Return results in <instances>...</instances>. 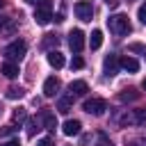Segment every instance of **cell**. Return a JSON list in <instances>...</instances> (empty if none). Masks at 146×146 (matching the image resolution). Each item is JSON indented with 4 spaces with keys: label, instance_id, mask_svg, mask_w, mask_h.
I'll return each mask as SVG.
<instances>
[{
    "label": "cell",
    "instance_id": "8",
    "mask_svg": "<svg viewBox=\"0 0 146 146\" xmlns=\"http://www.w3.org/2000/svg\"><path fill=\"white\" fill-rule=\"evenodd\" d=\"M59 87H62V82H59V78H46V82H43V94L48 96V98H52V96H57V91H59Z\"/></svg>",
    "mask_w": 146,
    "mask_h": 146
},
{
    "label": "cell",
    "instance_id": "28",
    "mask_svg": "<svg viewBox=\"0 0 146 146\" xmlns=\"http://www.w3.org/2000/svg\"><path fill=\"white\" fill-rule=\"evenodd\" d=\"M130 50H135V52H141V50H144V46H141V43H132V46H130Z\"/></svg>",
    "mask_w": 146,
    "mask_h": 146
},
{
    "label": "cell",
    "instance_id": "1",
    "mask_svg": "<svg viewBox=\"0 0 146 146\" xmlns=\"http://www.w3.org/2000/svg\"><path fill=\"white\" fill-rule=\"evenodd\" d=\"M107 27H110V32L116 34V36H123V34H128V32L132 30L125 14H114V16H110V18H107Z\"/></svg>",
    "mask_w": 146,
    "mask_h": 146
},
{
    "label": "cell",
    "instance_id": "23",
    "mask_svg": "<svg viewBox=\"0 0 146 146\" xmlns=\"http://www.w3.org/2000/svg\"><path fill=\"white\" fill-rule=\"evenodd\" d=\"M82 66H84V59H82V57H73L71 68H82Z\"/></svg>",
    "mask_w": 146,
    "mask_h": 146
},
{
    "label": "cell",
    "instance_id": "12",
    "mask_svg": "<svg viewBox=\"0 0 146 146\" xmlns=\"http://www.w3.org/2000/svg\"><path fill=\"white\" fill-rule=\"evenodd\" d=\"M48 64H50L52 68H62V66H64V55H62L59 50H50V52H48Z\"/></svg>",
    "mask_w": 146,
    "mask_h": 146
},
{
    "label": "cell",
    "instance_id": "27",
    "mask_svg": "<svg viewBox=\"0 0 146 146\" xmlns=\"http://www.w3.org/2000/svg\"><path fill=\"white\" fill-rule=\"evenodd\" d=\"M36 146H52V139L43 137V139H39V144H36Z\"/></svg>",
    "mask_w": 146,
    "mask_h": 146
},
{
    "label": "cell",
    "instance_id": "16",
    "mask_svg": "<svg viewBox=\"0 0 146 146\" xmlns=\"http://www.w3.org/2000/svg\"><path fill=\"white\" fill-rule=\"evenodd\" d=\"M132 123L135 125H146V110H132Z\"/></svg>",
    "mask_w": 146,
    "mask_h": 146
},
{
    "label": "cell",
    "instance_id": "2",
    "mask_svg": "<svg viewBox=\"0 0 146 146\" xmlns=\"http://www.w3.org/2000/svg\"><path fill=\"white\" fill-rule=\"evenodd\" d=\"M25 52H27V46H25V41H21V39L11 41V43L5 48V57H7V62H18V59L25 57Z\"/></svg>",
    "mask_w": 146,
    "mask_h": 146
},
{
    "label": "cell",
    "instance_id": "9",
    "mask_svg": "<svg viewBox=\"0 0 146 146\" xmlns=\"http://www.w3.org/2000/svg\"><path fill=\"white\" fill-rule=\"evenodd\" d=\"M103 68H105V75L107 78L116 75V71H119V57L116 55H107L105 62H103Z\"/></svg>",
    "mask_w": 146,
    "mask_h": 146
},
{
    "label": "cell",
    "instance_id": "22",
    "mask_svg": "<svg viewBox=\"0 0 146 146\" xmlns=\"http://www.w3.org/2000/svg\"><path fill=\"white\" fill-rule=\"evenodd\" d=\"M137 18H139V23H144V25H146V2H141V5H139V9H137Z\"/></svg>",
    "mask_w": 146,
    "mask_h": 146
},
{
    "label": "cell",
    "instance_id": "33",
    "mask_svg": "<svg viewBox=\"0 0 146 146\" xmlns=\"http://www.w3.org/2000/svg\"><path fill=\"white\" fill-rule=\"evenodd\" d=\"M141 89H144V91H146V78H144V80H141Z\"/></svg>",
    "mask_w": 146,
    "mask_h": 146
},
{
    "label": "cell",
    "instance_id": "18",
    "mask_svg": "<svg viewBox=\"0 0 146 146\" xmlns=\"http://www.w3.org/2000/svg\"><path fill=\"white\" fill-rule=\"evenodd\" d=\"M23 94H25V91H23V87H9V89H7V98H9V100L23 98Z\"/></svg>",
    "mask_w": 146,
    "mask_h": 146
},
{
    "label": "cell",
    "instance_id": "32",
    "mask_svg": "<svg viewBox=\"0 0 146 146\" xmlns=\"http://www.w3.org/2000/svg\"><path fill=\"white\" fill-rule=\"evenodd\" d=\"M25 2H30V5H39L41 0H25Z\"/></svg>",
    "mask_w": 146,
    "mask_h": 146
},
{
    "label": "cell",
    "instance_id": "25",
    "mask_svg": "<svg viewBox=\"0 0 146 146\" xmlns=\"http://www.w3.org/2000/svg\"><path fill=\"white\" fill-rule=\"evenodd\" d=\"M21 119H25V110H23V107L14 110V121H21Z\"/></svg>",
    "mask_w": 146,
    "mask_h": 146
},
{
    "label": "cell",
    "instance_id": "15",
    "mask_svg": "<svg viewBox=\"0 0 146 146\" xmlns=\"http://www.w3.org/2000/svg\"><path fill=\"white\" fill-rule=\"evenodd\" d=\"M0 71H2V73H5V78H9V80L18 75V66H16L14 62H5V64L0 66Z\"/></svg>",
    "mask_w": 146,
    "mask_h": 146
},
{
    "label": "cell",
    "instance_id": "3",
    "mask_svg": "<svg viewBox=\"0 0 146 146\" xmlns=\"http://www.w3.org/2000/svg\"><path fill=\"white\" fill-rule=\"evenodd\" d=\"M50 18H52V2H50V0H41V2L36 5L34 21H36L39 25H48Z\"/></svg>",
    "mask_w": 146,
    "mask_h": 146
},
{
    "label": "cell",
    "instance_id": "11",
    "mask_svg": "<svg viewBox=\"0 0 146 146\" xmlns=\"http://www.w3.org/2000/svg\"><path fill=\"white\" fill-rule=\"evenodd\" d=\"M119 66L123 71H128V73H137V68H139V64H137L135 57H121L119 59Z\"/></svg>",
    "mask_w": 146,
    "mask_h": 146
},
{
    "label": "cell",
    "instance_id": "26",
    "mask_svg": "<svg viewBox=\"0 0 146 146\" xmlns=\"http://www.w3.org/2000/svg\"><path fill=\"white\" fill-rule=\"evenodd\" d=\"M16 128L14 125H5V128H0V137H7V135H11Z\"/></svg>",
    "mask_w": 146,
    "mask_h": 146
},
{
    "label": "cell",
    "instance_id": "31",
    "mask_svg": "<svg viewBox=\"0 0 146 146\" xmlns=\"http://www.w3.org/2000/svg\"><path fill=\"white\" fill-rule=\"evenodd\" d=\"M105 2H107L110 7H114V5H116V0H105Z\"/></svg>",
    "mask_w": 146,
    "mask_h": 146
},
{
    "label": "cell",
    "instance_id": "19",
    "mask_svg": "<svg viewBox=\"0 0 146 146\" xmlns=\"http://www.w3.org/2000/svg\"><path fill=\"white\" fill-rule=\"evenodd\" d=\"M71 103H73V98H71V96H66V98H62V100H59V105H57V110H59L62 114H66V112L71 110Z\"/></svg>",
    "mask_w": 146,
    "mask_h": 146
},
{
    "label": "cell",
    "instance_id": "29",
    "mask_svg": "<svg viewBox=\"0 0 146 146\" xmlns=\"http://www.w3.org/2000/svg\"><path fill=\"white\" fill-rule=\"evenodd\" d=\"M5 146H21V144H18V139H9Z\"/></svg>",
    "mask_w": 146,
    "mask_h": 146
},
{
    "label": "cell",
    "instance_id": "10",
    "mask_svg": "<svg viewBox=\"0 0 146 146\" xmlns=\"http://www.w3.org/2000/svg\"><path fill=\"white\" fill-rule=\"evenodd\" d=\"M80 128H82V123H80L78 119H68V121H64L62 132H64L66 137H73V135H80Z\"/></svg>",
    "mask_w": 146,
    "mask_h": 146
},
{
    "label": "cell",
    "instance_id": "30",
    "mask_svg": "<svg viewBox=\"0 0 146 146\" xmlns=\"http://www.w3.org/2000/svg\"><path fill=\"white\" fill-rule=\"evenodd\" d=\"M96 146H114L112 141H100V144H96Z\"/></svg>",
    "mask_w": 146,
    "mask_h": 146
},
{
    "label": "cell",
    "instance_id": "6",
    "mask_svg": "<svg viewBox=\"0 0 146 146\" xmlns=\"http://www.w3.org/2000/svg\"><path fill=\"white\" fill-rule=\"evenodd\" d=\"M68 46H71L73 52H80V50L84 48V32H82V30H71V34H68Z\"/></svg>",
    "mask_w": 146,
    "mask_h": 146
},
{
    "label": "cell",
    "instance_id": "24",
    "mask_svg": "<svg viewBox=\"0 0 146 146\" xmlns=\"http://www.w3.org/2000/svg\"><path fill=\"white\" fill-rule=\"evenodd\" d=\"M7 27H11V18L0 16V30H7Z\"/></svg>",
    "mask_w": 146,
    "mask_h": 146
},
{
    "label": "cell",
    "instance_id": "34",
    "mask_svg": "<svg viewBox=\"0 0 146 146\" xmlns=\"http://www.w3.org/2000/svg\"><path fill=\"white\" fill-rule=\"evenodd\" d=\"M0 7H2V0H0Z\"/></svg>",
    "mask_w": 146,
    "mask_h": 146
},
{
    "label": "cell",
    "instance_id": "14",
    "mask_svg": "<svg viewBox=\"0 0 146 146\" xmlns=\"http://www.w3.org/2000/svg\"><path fill=\"white\" fill-rule=\"evenodd\" d=\"M100 46H103V32L100 30H94L91 36H89V48L91 50H98Z\"/></svg>",
    "mask_w": 146,
    "mask_h": 146
},
{
    "label": "cell",
    "instance_id": "21",
    "mask_svg": "<svg viewBox=\"0 0 146 146\" xmlns=\"http://www.w3.org/2000/svg\"><path fill=\"white\" fill-rule=\"evenodd\" d=\"M39 130V123L36 119H27V137H34V132Z\"/></svg>",
    "mask_w": 146,
    "mask_h": 146
},
{
    "label": "cell",
    "instance_id": "20",
    "mask_svg": "<svg viewBox=\"0 0 146 146\" xmlns=\"http://www.w3.org/2000/svg\"><path fill=\"white\" fill-rule=\"evenodd\" d=\"M57 43H59V36H57V34H46V39H43V46H46V48L57 46Z\"/></svg>",
    "mask_w": 146,
    "mask_h": 146
},
{
    "label": "cell",
    "instance_id": "7",
    "mask_svg": "<svg viewBox=\"0 0 146 146\" xmlns=\"http://www.w3.org/2000/svg\"><path fill=\"white\" fill-rule=\"evenodd\" d=\"M89 91V84L84 82V80H73L71 84H68V96L71 98H78V96H84Z\"/></svg>",
    "mask_w": 146,
    "mask_h": 146
},
{
    "label": "cell",
    "instance_id": "13",
    "mask_svg": "<svg viewBox=\"0 0 146 146\" xmlns=\"http://www.w3.org/2000/svg\"><path fill=\"white\" fill-rule=\"evenodd\" d=\"M137 98H139V91L132 89V87H128V89H123V91L119 94V100H121V103H130V100H137Z\"/></svg>",
    "mask_w": 146,
    "mask_h": 146
},
{
    "label": "cell",
    "instance_id": "17",
    "mask_svg": "<svg viewBox=\"0 0 146 146\" xmlns=\"http://www.w3.org/2000/svg\"><path fill=\"white\" fill-rule=\"evenodd\" d=\"M41 116H43V123H46V128H48V130H55V128H57V119H55V114H52V112H43Z\"/></svg>",
    "mask_w": 146,
    "mask_h": 146
},
{
    "label": "cell",
    "instance_id": "5",
    "mask_svg": "<svg viewBox=\"0 0 146 146\" xmlns=\"http://www.w3.org/2000/svg\"><path fill=\"white\" fill-rule=\"evenodd\" d=\"M73 9H75V16H78L80 21H91V16H94V7H91V2H87V0H80Z\"/></svg>",
    "mask_w": 146,
    "mask_h": 146
},
{
    "label": "cell",
    "instance_id": "4",
    "mask_svg": "<svg viewBox=\"0 0 146 146\" xmlns=\"http://www.w3.org/2000/svg\"><path fill=\"white\" fill-rule=\"evenodd\" d=\"M82 110L87 114H91V116H103L105 110H107V100H103V98H89V100H84Z\"/></svg>",
    "mask_w": 146,
    "mask_h": 146
}]
</instances>
